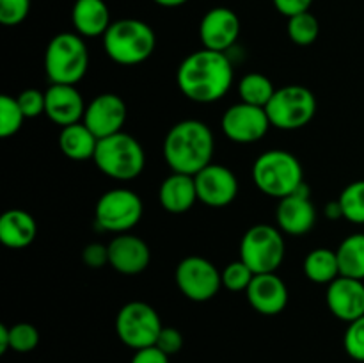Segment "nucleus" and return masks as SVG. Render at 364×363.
I'll return each instance as SVG.
<instances>
[{
    "instance_id": "nucleus-1",
    "label": "nucleus",
    "mask_w": 364,
    "mask_h": 363,
    "mask_svg": "<svg viewBox=\"0 0 364 363\" xmlns=\"http://www.w3.org/2000/svg\"><path fill=\"white\" fill-rule=\"evenodd\" d=\"M233 80V64L228 53L208 48L188 53L176 71L181 95L196 103H213L224 98Z\"/></svg>"
},
{
    "instance_id": "nucleus-2",
    "label": "nucleus",
    "mask_w": 364,
    "mask_h": 363,
    "mask_svg": "<svg viewBox=\"0 0 364 363\" xmlns=\"http://www.w3.org/2000/svg\"><path fill=\"white\" fill-rule=\"evenodd\" d=\"M164 159L174 173L196 174L212 164L215 139L206 123L183 120L173 125L164 139Z\"/></svg>"
},
{
    "instance_id": "nucleus-3",
    "label": "nucleus",
    "mask_w": 364,
    "mask_h": 363,
    "mask_svg": "<svg viewBox=\"0 0 364 363\" xmlns=\"http://www.w3.org/2000/svg\"><path fill=\"white\" fill-rule=\"evenodd\" d=\"M107 57L121 66H135L153 56L156 34L146 21L137 18H121L112 21L103 36Z\"/></svg>"
},
{
    "instance_id": "nucleus-4",
    "label": "nucleus",
    "mask_w": 364,
    "mask_h": 363,
    "mask_svg": "<svg viewBox=\"0 0 364 363\" xmlns=\"http://www.w3.org/2000/svg\"><path fill=\"white\" fill-rule=\"evenodd\" d=\"M252 182L263 194L283 199L304 185V169L294 153L269 149L252 164Z\"/></svg>"
},
{
    "instance_id": "nucleus-5",
    "label": "nucleus",
    "mask_w": 364,
    "mask_h": 363,
    "mask_svg": "<svg viewBox=\"0 0 364 363\" xmlns=\"http://www.w3.org/2000/svg\"><path fill=\"white\" fill-rule=\"evenodd\" d=\"M89 68V50L84 38L60 32L50 39L45 52V71L50 84L77 85Z\"/></svg>"
},
{
    "instance_id": "nucleus-6",
    "label": "nucleus",
    "mask_w": 364,
    "mask_h": 363,
    "mask_svg": "<svg viewBox=\"0 0 364 363\" xmlns=\"http://www.w3.org/2000/svg\"><path fill=\"white\" fill-rule=\"evenodd\" d=\"M92 160L96 167L109 178L128 182L144 171L146 153L134 135L119 132L110 137L100 139Z\"/></svg>"
},
{
    "instance_id": "nucleus-7",
    "label": "nucleus",
    "mask_w": 364,
    "mask_h": 363,
    "mask_svg": "<svg viewBox=\"0 0 364 363\" xmlns=\"http://www.w3.org/2000/svg\"><path fill=\"white\" fill-rule=\"evenodd\" d=\"M270 125L279 130H299L316 114V96L311 89L299 84L276 89L265 107Z\"/></svg>"
},
{
    "instance_id": "nucleus-8",
    "label": "nucleus",
    "mask_w": 364,
    "mask_h": 363,
    "mask_svg": "<svg viewBox=\"0 0 364 363\" xmlns=\"http://www.w3.org/2000/svg\"><path fill=\"white\" fill-rule=\"evenodd\" d=\"M287 253L283 231L270 224H255L244 233L240 242V260L255 274L276 273Z\"/></svg>"
},
{
    "instance_id": "nucleus-9",
    "label": "nucleus",
    "mask_w": 364,
    "mask_h": 363,
    "mask_svg": "<svg viewBox=\"0 0 364 363\" xmlns=\"http://www.w3.org/2000/svg\"><path fill=\"white\" fill-rule=\"evenodd\" d=\"M144 205L137 192L130 189H110L100 196L95 209V223L100 230L112 233H128L139 224Z\"/></svg>"
},
{
    "instance_id": "nucleus-10",
    "label": "nucleus",
    "mask_w": 364,
    "mask_h": 363,
    "mask_svg": "<svg viewBox=\"0 0 364 363\" xmlns=\"http://www.w3.org/2000/svg\"><path fill=\"white\" fill-rule=\"evenodd\" d=\"M162 327L156 310L144 301L127 302L116 315L117 337L134 351L155 345Z\"/></svg>"
},
{
    "instance_id": "nucleus-11",
    "label": "nucleus",
    "mask_w": 364,
    "mask_h": 363,
    "mask_svg": "<svg viewBox=\"0 0 364 363\" xmlns=\"http://www.w3.org/2000/svg\"><path fill=\"white\" fill-rule=\"evenodd\" d=\"M178 288L187 299L194 302L210 301L223 287L220 270L203 256H185L174 273Z\"/></svg>"
},
{
    "instance_id": "nucleus-12",
    "label": "nucleus",
    "mask_w": 364,
    "mask_h": 363,
    "mask_svg": "<svg viewBox=\"0 0 364 363\" xmlns=\"http://www.w3.org/2000/svg\"><path fill=\"white\" fill-rule=\"evenodd\" d=\"M272 127L265 107L251 105V103H235L220 120V128L230 141L237 144H252L262 141Z\"/></svg>"
},
{
    "instance_id": "nucleus-13",
    "label": "nucleus",
    "mask_w": 364,
    "mask_h": 363,
    "mask_svg": "<svg viewBox=\"0 0 364 363\" xmlns=\"http://www.w3.org/2000/svg\"><path fill=\"white\" fill-rule=\"evenodd\" d=\"M127 117L128 109L124 100L116 93H102L87 103L82 121L96 137L105 139L123 132Z\"/></svg>"
},
{
    "instance_id": "nucleus-14",
    "label": "nucleus",
    "mask_w": 364,
    "mask_h": 363,
    "mask_svg": "<svg viewBox=\"0 0 364 363\" xmlns=\"http://www.w3.org/2000/svg\"><path fill=\"white\" fill-rule=\"evenodd\" d=\"M198 199L212 209L231 205L238 194V180L230 167L212 162L194 177Z\"/></svg>"
},
{
    "instance_id": "nucleus-15",
    "label": "nucleus",
    "mask_w": 364,
    "mask_h": 363,
    "mask_svg": "<svg viewBox=\"0 0 364 363\" xmlns=\"http://www.w3.org/2000/svg\"><path fill=\"white\" fill-rule=\"evenodd\" d=\"M240 18L228 7H213L199 23V38L203 48L226 53L240 36Z\"/></svg>"
},
{
    "instance_id": "nucleus-16",
    "label": "nucleus",
    "mask_w": 364,
    "mask_h": 363,
    "mask_svg": "<svg viewBox=\"0 0 364 363\" xmlns=\"http://www.w3.org/2000/svg\"><path fill=\"white\" fill-rule=\"evenodd\" d=\"M277 228L288 235H306L316 224V209L309 199L308 185H302L297 192L279 199L276 210Z\"/></svg>"
},
{
    "instance_id": "nucleus-17",
    "label": "nucleus",
    "mask_w": 364,
    "mask_h": 363,
    "mask_svg": "<svg viewBox=\"0 0 364 363\" xmlns=\"http://www.w3.org/2000/svg\"><path fill=\"white\" fill-rule=\"evenodd\" d=\"M107 246H109V265L124 276L144 273L151 262L149 246L137 235L119 233Z\"/></svg>"
},
{
    "instance_id": "nucleus-18",
    "label": "nucleus",
    "mask_w": 364,
    "mask_h": 363,
    "mask_svg": "<svg viewBox=\"0 0 364 363\" xmlns=\"http://www.w3.org/2000/svg\"><path fill=\"white\" fill-rule=\"evenodd\" d=\"M327 306L336 319L354 322L364 315V281L340 276L327 285Z\"/></svg>"
},
{
    "instance_id": "nucleus-19",
    "label": "nucleus",
    "mask_w": 364,
    "mask_h": 363,
    "mask_svg": "<svg viewBox=\"0 0 364 363\" xmlns=\"http://www.w3.org/2000/svg\"><path fill=\"white\" fill-rule=\"evenodd\" d=\"M85 102L75 85L50 84L45 91V114L60 128L80 123L85 114Z\"/></svg>"
},
{
    "instance_id": "nucleus-20",
    "label": "nucleus",
    "mask_w": 364,
    "mask_h": 363,
    "mask_svg": "<svg viewBox=\"0 0 364 363\" xmlns=\"http://www.w3.org/2000/svg\"><path fill=\"white\" fill-rule=\"evenodd\" d=\"M249 305L262 315H277L288 305V287L276 273L256 274L245 290Z\"/></svg>"
},
{
    "instance_id": "nucleus-21",
    "label": "nucleus",
    "mask_w": 364,
    "mask_h": 363,
    "mask_svg": "<svg viewBox=\"0 0 364 363\" xmlns=\"http://www.w3.org/2000/svg\"><path fill=\"white\" fill-rule=\"evenodd\" d=\"M160 205L169 214H185L194 206L198 199V187L192 174L171 173L160 184L159 189Z\"/></svg>"
},
{
    "instance_id": "nucleus-22",
    "label": "nucleus",
    "mask_w": 364,
    "mask_h": 363,
    "mask_svg": "<svg viewBox=\"0 0 364 363\" xmlns=\"http://www.w3.org/2000/svg\"><path fill=\"white\" fill-rule=\"evenodd\" d=\"M71 21L82 38H98L105 36L110 21L109 7L103 0H75L71 9Z\"/></svg>"
},
{
    "instance_id": "nucleus-23",
    "label": "nucleus",
    "mask_w": 364,
    "mask_h": 363,
    "mask_svg": "<svg viewBox=\"0 0 364 363\" xmlns=\"http://www.w3.org/2000/svg\"><path fill=\"white\" fill-rule=\"evenodd\" d=\"M38 235L34 217L20 209L6 210L0 217V242L9 249H23Z\"/></svg>"
},
{
    "instance_id": "nucleus-24",
    "label": "nucleus",
    "mask_w": 364,
    "mask_h": 363,
    "mask_svg": "<svg viewBox=\"0 0 364 363\" xmlns=\"http://www.w3.org/2000/svg\"><path fill=\"white\" fill-rule=\"evenodd\" d=\"M98 142L100 139L85 127L84 121L60 128L59 148L64 157L71 160L82 162V160L95 159Z\"/></svg>"
},
{
    "instance_id": "nucleus-25",
    "label": "nucleus",
    "mask_w": 364,
    "mask_h": 363,
    "mask_svg": "<svg viewBox=\"0 0 364 363\" xmlns=\"http://www.w3.org/2000/svg\"><path fill=\"white\" fill-rule=\"evenodd\" d=\"M304 274L309 281L316 285H331L340 278V263L336 251L327 248H316L306 255Z\"/></svg>"
},
{
    "instance_id": "nucleus-26",
    "label": "nucleus",
    "mask_w": 364,
    "mask_h": 363,
    "mask_svg": "<svg viewBox=\"0 0 364 363\" xmlns=\"http://www.w3.org/2000/svg\"><path fill=\"white\" fill-rule=\"evenodd\" d=\"M340 274L364 281V233H352L336 249Z\"/></svg>"
},
{
    "instance_id": "nucleus-27",
    "label": "nucleus",
    "mask_w": 364,
    "mask_h": 363,
    "mask_svg": "<svg viewBox=\"0 0 364 363\" xmlns=\"http://www.w3.org/2000/svg\"><path fill=\"white\" fill-rule=\"evenodd\" d=\"M274 93H276V88L272 80L263 73H247L238 82V95H240V102L244 103L267 107Z\"/></svg>"
},
{
    "instance_id": "nucleus-28",
    "label": "nucleus",
    "mask_w": 364,
    "mask_h": 363,
    "mask_svg": "<svg viewBox=\"0 0 364 363\" xmlns=\"http://www.w3.org/2000/svg\"><path fill=\"white\" fill-rule=\"evenodd\" d=\"M320 34V23L315 14L309 11L288 18V36L291 43L299 46H309L316 41Z\"/></svg>"
},
{
    "instance_id": "nucleus-29",
    "label": "nucleus",
    "mask_w": 364,
    "mask_h": 363,
    "mask_svg": "<svg viewBox=\"0 0 364 363\" xmlns=\"http://www.w3.org/2000/svg\"><path fill=\"white\" fill-rule=\"evenodd\" d=\"M338 201L343 210V219L354 224H364V180L348 184L341 191Z\"/></svg>"
},
{
    "instance_id": "nucleus-30",
    "label": "nucleus",
    "mask_w": 364,
    "mask_h": 363,
    "mask_svg": "<svg viewBox=\"0 0 364 363\" xmlns=\"http://www.w3.org/2000/svg\"><path fill=\"white\" fill-rule=\"evenodd\" d=\"M25 120L27 117L21 112L16 96H0V137L7 139L18 134Z\"/></svg>"
},
{
    "instance_id": "nucleus-31",
    "label": "nucleus",
    "mask_w": 364,
    "mask_h": 363,
    "mask_svg": "<svg viewBox=\"0 0 364 363\" xmlns=\"http://www.w3.org/2000/svg\"><path fill=\"white\" fill-rule=\"evenodd\" d=\"M220 276H223L224 288H228L231 292H245L256 274L252 273V269L247 263L238 258L235 262L228 263L223 273H220Z\"/></svg>"
},
{
    "instance_id": "nucleus-32",
    "label": "nucleus",
    "mask_w": 364,
    "mask_h": 363,
    "mask_svg": "<svg viewBox=\"0 0 364 363\" xmlns=\"http://www.w3.org/2000/svg\"><path fill=\"white\" fill-rule=\"evenodd\" d=\"M39 331L28 322H18L9 327V345L16 352H31L38 347Z\"/></svg>"
},
{
    "instance_id": "nucleus-33",
    "label": "nucleus",
    "mask_w": 364,
    "mask_h": 363,
    "mask_svg": "<svg viewBox=\"0 0 364 363\" xmlns=\"http://www.w3.org/2000/svg\"><path fill=\"white\" fill-rule=\"evenodd\" d=\"M343 347L347 354L355 362L364 363V315L348 322L343 337Z\"/></svg>"
},
{
    "instance_id": "nucleus-34",
    "label": "nucleus",
    "mask_w": 364,
    "mask_h": 363,
    "mask_svg": "<svg viewBox=\"0 0 364 363\" xmlns=\"http://www.w3.org/2000/svg\"><path fill=\"white\" fill-rule=\"evenodd\" d=\"M31 13V0H0V21L6 27H14L25 21Z\"/></svg>"
},
{
    "instance_id": "nucleus-35",
    "label": "nucleus",
    "mask_w": 364,
    "mask_h": 363,
    "mask_svg": "<svg viewBox=\"0 0 364 363\" xmlns=\"http://www.w3.org/2000/svg\"><path fill=\"white\" fill-rule=\"evenodd\" d=\"M16 100L23 116L28 120L41 116L45 112V93L39 91V89H25L16 96Z\"/></svg>"
},
{
    "instance_id": "nucleus-36",
    "label": "nucleus",
    "mask_w": 364,
    "mask_h": 363,
    "mask_svg": "<svg viewBox=\"0 0 364 363\" xmlns=\"http://www.w3.org/2000/svg\"><path fill=\"white\" fill-rule=\"evenodd\" d=\"M82 262L89 269H102L109 265V246L100 244V242H91L82 249Z\"/></svg>"
},
{
    "instance_id": "nucleus-37",
    "label": "nucleus",
    "mask_w": 364,
    "mask_h": 363,
    "mask_svg": "<svg viewBox=\"0 0 364 363\" xmlns=\"http://www.w3.org/2000/svg\"><path fill=\"white\" fill-rule=\"evenodd\" d=\"M156 347L162 352H166L167 356L178 354L183 347V335L176 330V327H167L164 326L160 331L159 338H156Z\"/></svg>"
},
{
    "instance_id": "nucleus-38",
    "label": "nucleus",
    "mask_w": 364,
    "mask_h": 363,
    "mask_svg": "<svg viewBox=\"0 0 364 363\" xmlns=\"http://www.w3.org/2000/svg\"><path fill=\"white\" fill-rule=\"evenodd\" d=\"M272 2L274 6H276V9L279 11L283 16L291 18L295 16V14H301V13H306V11H309L313 0H272Z\"/></svg>"
},
{
    "instance_id": "nucleus-39",
    "label": "nucleus",
    "mask_w": 364,
    "mask_h": 363,
    "mask_svg": "<svg viewBox=\"0 0 364 363\" xmlns=\"http://www.w3.org/2000/svg\"><path fill=\"white\" fill-rule=\"evenodd\" d=\"M130 363H169V356H167L166 352L160 351L156 345H151V347H144L135 351Z\"/></svg>"
},
{
    "instance_id": "nucleus-40",
    "label": "nucleus",
    "mask_w": 364,
    "mask_h": 363,
    "mask_svg": "<svg viewBox=\"0 0 364 363\" xmlns=\"http://www.w3.org/2000/svg\"><path fill=\"white\" fill-rule=\"evenodd\" d=\"M326 217L331 221H338L343 217V210H341L340 201H331L326 205Z\"/></svg>"
},
{
    "instance_id": "nucleus-41",
    "label": "nucleus",
    "mask_w": 364,
    "mask_h": 363,
    "mask_svg": "<svg viewBox=\"0 0 364 363\" xmlns=\"http://www.w3.org/2000/svg\"><path fill=\"white\" fill-rule=\"evenodd\" d=\"M7 349H11L9 345V327L6 324H0V352H6Z\"/></svg>"
},
{
    "instance_id": "nucleus-42",
    "label": "nucleus",
    "mask_w": 364,
    "mask_h": 363,
    "mask_svg": "<svg viewBox=\"0 0 364 363\" xmlns=\"http://www.w3.org/2000/svg\"><path fill=\"white\" fill-rule=\"evenodd\" d=\"M155 4H159V6L162 7H180L183 6V4H187L188 0H153Z\"/></svg>"
}]
</instances>
